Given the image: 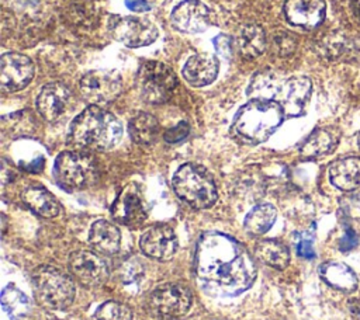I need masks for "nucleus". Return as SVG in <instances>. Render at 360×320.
<instances>
[{
  "label": "nucleus",
  "instance_id": "obj_17",
  "mask_svg": "<svg viewBox=\"0 0 360 320\" xmlns=\"http://www.w3.org/2000/svg\"><path fill=\"white\" fill-rule=\"evenodd\" d=\"M325 0H287L284 4L285 18L301 28H315L325 18Z\"/></svg>",
  "mask_w": 360,
  "mask_h": 320
},
{
  "label": "nucleus",
  "instance_id": "obj_3",
  "mask_svg": "<svg viewBox=\"0 0 360 320\" xmlns=\"http://www.w3.org/2000/svg\"><path fill=\"white\" fill-rule=\"evenodd\" d=\"M122 126L111 112L90 105L82 111L70 124L69 139L82 149L108 150L121 139Z\"/></svg>",
  "mask_w": 360,
  "mask_h": 320
},
{
  "label": "nucleus",
  "instance_id": "obj_7",
  "mask_svg": "<svg viewBox=\"0 0 360 320\" xmlns=\"http://www.w3.org/2000/svg\"><path fill=\"white\" fill-rule=\"evenodd\" d=\"M56 181L66 189H83L98 177L96 160L84 152H62L53 164Z\"/></svg>",
  "mask_w": 360,
  "mask_h": 320
},
{
  "label": "nucleus",
  "instance_id": "obj_31",
  "mask_svg": "<svg viewBox=\"0 0 360 320\" xmlns=\"http://www.w3.org/2000/svg\"><path fill=\"white\" fill-rule=\"evenodd\" d=\"M270 51L277 56H290L297 48V39L287 31H277L271 35Z\"/></svg>",
  "mask_w": 360,
  "mask_h": 320
},
{
  "label": "nucleus",
  "instance_id": "obj_10",
  "mask_svg": "<svg viewBox=\"0 0 360 320\" xmlns=\"http://www.w3.org/2000/svg\"><path fill=\"white\" fill-rule=\"evenodd\" d=\"M79 88L91 105L105 104L118 97L122 90V80L115 70H91L80 79Z\"/></svg>",
  "mask_w": 360,
  "mask_h": 320
},
{
  "label": "nucleus",
  "instance_id": "obj_11",
  "mask_svg": "<svg viewBox=\"0 0 360 320\" xmlns=\"http://www.w3.org/2000/svg\"><path fill=\"white\" fill-rule=\"evenodd\" d=\"M193 302L190 289L180 284H166L155 289L150 295V307L165 317L184 316Z\"/></svg>",
  "mask_w": 360,
  "mask_h": 320
},
{
  "label": "nucleus",
  "instance_id": "obj_28",
  "mask_svg": "<svg viewBox=\"0 0 360 320\" xmlns=\"http://www.w3.org/2000/svg\"><path fill=\"white\" fill-rule=\"evenodd\" d=\"M277 216L276 208L270 204H262L255 206L245 218V230L253 236L266 233L274 223Z\"/></svg>",
  "mask_w": 360,
  "mask_h": 320
},
{
  "label": "nucleus",
  "instance_id": "obj_22",
  "mask_svg": "<svg viewBox=\"0 0 360 320\" xmlns=\"http://www.w3.org/2000/svg\"><path fill=\"white\" fill-rule=\"evenodd\" d=\"M89 243L97 253L111 255L120 250L121 233L115 225L107 220H97L90 229Z\"/></svg>",
  "mask_w": 360,
  "mask_h": 320
},
{
  "label": "nucleus",
  "instance_id": "obj_29",
  "mask_svg": "<svg viewBox=\"0 0 360 320\" xmlns=\"http://www.w3.org/2000/svg\"><path fill=\"white\" fill-rule=\"evenodd\" d=\"M1 306L11 319H21L30 310L28 298L14 285H8L1 292Z\"/></svg>",
  "mask_w": 360,
  "mask_h": 320
},
{
  "label": "nucleus",
  "instance_id": "obj_32",
  "mask_svg": "<svg viewBox=\"0 0 360 320\" xmlns=\"http://www.w3.org/2000/svg\"><path fill=\"white\" fill-rule=\"evenodd\" d=\"M141 274H142V267L135 258H129V260L124 261L120 267V271H118V275H120L121 281L125 282V284H129V282L135 281Z\"/></svg>",
  "mask_w": 360,
  "mask_h": 320
},
{
  "label": "nucleus",
  "instance_id": "obj_4",
  "mask_svg": "<svg viewBox=\"0 0 360 320\" xmlns=\"http://www.w3.org/2000/svg\"><path fill=\"white\" fill-rule=\"evenodd\" d=\"M283 107L270 100H250L239 108L232 122V133L246 143H262L281 125Z\"/></svg>",
  "mask_w": 360,
  "mask_h": 320
},
{
  "label": "nucleus",
  "instance_id": "obj_19",
  "mask_svg": "<svg viewBox=\"0 0 360 320\" xmlns=\"http://www.w3.org/2000/svg\"><path fill=\"white\" fill-rule=\"evenodd\" d=\"M112 218L127 226L139 225L145 219V209L138 192L128 187L125 188L111 205Z\"/></svg>",
  "mask_w": 360,
  "mask_h": 320
},
{
  "label": "nucleus",
  "instance_id": "obj_2",
  "mask_svg": "<svg viewBox=\"0 0 360 320\" xmlns=\"http://www.w3.org/2000/svg\"><path fill=\"white\" fill-rule=\"evenodd\" d=\"M311 80L305 76L283 79L276 72L263 70L253 76L246 94L250 100L278 102L287 116L301 115L311 95Z\"/></svg>",
  "mask_w": 360,
  "mask_h": 320
},
{
  "label": "nucleus",
  "instance_id": "obj_27",
  "mask_svg": "<svg viewBox=\"0 0 360 320\" xmlns=\"http://www.w3.org/2000/svg\"><path fill=\"white\" fill-rule=\"evenodd\" d=\"M128 132L134 142L139 145H152L159 133L156 118L148 112H138L128 124Z\"/></svg>",
  "mask_w": 360,
  "mask_h": 320
},
{
  "label": "nucleus",
  "instance_id": "obj_12",
  "mask_svg": "<svg viewBox=\"0 0 360 320\" xmlns=\"http://www.w3.org/2000/svg\"><path fill=\"white\" fill-rule=\"evenodd\" d=\"M69 269L79 284L86 288L101 286L108 278L105 261L96 253L76 251L69 258Z\"/></svg>",
  "mask_w": 360,
  "mask_h": 320
},
{
  "label": "nucleus",
  "instance_id": "obj_25",
  "mask_svg": "<svg viewBox=\"0 0 360 320\" xmlns=\"http://www.w3.org/2000/svg\"><path fill=\"white\" fill-rule=\"evenodd\" d=\"M255 254L263 264L276 269H284L290 262V251L287 246L274 239L259 240L255 244Z\"/></svg>",
  "mask_w": 360,
  "mask_h": 320
},
{
  "label": "nucleus",
  "instance_id": "obj_16",
  "mask_svg": "<svg viewBox=\"0 0 360 320\" xmlns=\"http://www.w3.org/2000/svg\"><path fill=\"white\" fill-rule=\"evenodd\" d=\"M72 93L63 83L55 81L42 87L37 98V109L41 116L49 122L59 119L70 102Z\"/></svg>",
  "mask_w": 360,
  "mask_h": 320
},
{
  "label": "nucleus",
  "instance_id": "obj_13",
  "mask_svg": "<svg viewBox=\"0 0 360 320\" xmlns=\"http://www.w3.org/2000/svg\"><path fill=\"white\" fill-rule=\"evenodd\" d=\"M35 67L31 59L17 52H7L0 59V84L4 91H18L34 77Z\"/></svg>",
  "mask_w": 360,
  "mask_h": 320
},
{
  "label": "nucleus",
  "instance_id": "obj_36",
  "mask_svg": "<svg viewBox=\"0 0 360 320\" xmlns=\"http://www.w3.org/2000/svg\"><path fill=\"white\" fill-rule=\"evenodd\" d=\"M297 253L304 258H314L315 251H314L312 241L309 239H300L297 243Z\"/></svg>",
  "mask_w": 360,
  "mask_h": 320
},
{
  "label": "nucleus",
  "instance_id": "obj_40",
  "mask_svg": "<svg viewBox=\"0 0 360 320\" xmlns=\"http://www.w3.org/2000/svg\"><path fill=\"white\" fill-rule=\"evenodd\" d=\"M359 146H360V133H359Z\"/></svg>",
  "mask_w": 360,
  "mask_h": 320
},
{
  "label": "nucleus",
  "instance_id": "obj_8",
  "mask_svg": "<svg viewBox=\"0 0 360 320\" xmlns=\"http://www.w3.org/2000/svg\"><path fill=\"white\" fill-rule=\"evenodd\" d=\"M136 81L142 98L150 104L166 102L177 86L173 70L165 63L155 60L146 62L139 67Z\"/></svg>",
  "mask_w": 360,
  "mask_h": 320
},
{
  "label": "nucleus",
  "instance_id": "obj_34",
  "mask_svg": "<svg viewBox=\"0 0 360 320\" xmlns=\"http://www.w3.org/2000/svg\"><path fill=\"white\" fill-rule=\"evenodd\" d=\"M214 46L218 52V55H221L222 58H229L232 53V44H231V38L226 35H218L214 39Z\"/></svg>",
  "mask_w": 360,
  "mask_h": 320
},
{
  "label": "nucleus",
  "instance_id": "obj_24",
  "mask_svg": "<svg viewBox=\"0 0 360 320\" xmlns=\"http://www.w3.org/2000/svg\"><path fill=\"white\" fill-rule=\"evenodd\" d=\"M24 204L44 218H55L59 213V202L56 198L42 187H28L21 195Z\"/></svg>",
  "mask_w": 360,
  "mask_h": 320
},
{
  "label": "nucleus",
  "instance_id": "obj_35",
  "mask_svg": "<svg viewBox=\"0 0 360 320\" xmlns=\"http://www.w3.org/2000/svg\"><path fill=\"white\" fill-rule=\"evenodd\" d=\"M356 246H357V236H356L354 230H353L350 226H347L346 230H345L343 237L340 239L339 248H340V251L346 253V251L353 250Z\"/></svg>",
  "mask_w": 360,
  "mask_h": 320
},
{
  "label": "nucleus",
  "instance_id": "obj_23",
  "mask_svg": "<svg viewBox=\"0 0 360 320\" xmlns=\"http://www.w3.org/2000/svg\"><path fill=\"white\" fill-rule=\"evenodd\" d=\"M338 143V135L329 128L315 129L301 145L300 154L304 159H315L330 153Z\"/></svg>",
  "mask_w": 360,
  "mask_h": 320
},
{
  "label": "nucleus",
  "instance_id": "obj_20",
  "mask_svg": "<svg viewBox=\"0 0 360 320\" xmlns=\"http://www.w3.org/2000/svg\"><path fill=\"white\" fill-rule=\"evenodd\" d=\"M330 182L343 191L354 189L360 185V157L349 156L335 160L329 167Z\"/></svg>",
  "mask_w": 360,
  "mask_h": 320
},
{
  "label": "nucleus",
  "instance_id": "obj_5",
  "mask_svg": "<svg viewBox=\"0 0 360 320\" xmlns=\"http://www.w3.org/2000/svg\"><path fill=\"white\" fill-rule=\"evenodd\" d=\"M176 194L195 209H207L217 201V185L212 175L201 166L186 163L173 175Z\"/></svg>",
  "mask_w": 360,
  "mask_h": 320
},
{
  "label": "nucleus",
  "instance_id": "obj_15",
  "mask_svg": "<svg viewBox=\"0 0 360 320\" xmlns=\"http://www.w3.org/2000/svg\"><path fill=\"white\" fill-rule=\"evenodd\" d=\"M139 246L148 257L166 261L172 258L177 250V237L172 227L155 225L141 236Z\"/></svg>",
  "mask_w": 360,
  "mask_h": 320
},
{
  "label": "nucleus",
  "instance_id": "obj_18",
  "mask_svg": "<svg viewBox=\"0 0 360 320\" xmlns=\"http://www.w3.org/2000/svg\"><path fill=\"white\" fill-rule=\"evenodd\" d=\"M219 72L218 59L212 55H194L188 58L183 67L184 80L194 86L202 87L211 84Z\"/></svg>",
  "mask_w": 360,
  "mask_h": 320
},
{
  "label": "nucleus",
  "instance_id": "obj_38",
  "mask_svg": "<svg viewBox=\"0 0 360 320\" xmlns=\"http://www.w3.org/2000/svg\"><path fill=\"white\" fill-rule=\"evenodd\" d=\"M350 8L353 11V15L360 22V0H350Z\"/></svg>",
  "mask_w": 360,
  "mask_h": 320
},
{
  "label": "nucleus",
  "instance_id": "obj_30",
  "mask_svg": "<svg viewBox=\"0 0 360 320\" xmlns=\"http://www.w3.org/2000/svg\"><path fill=\"white\" fill-rule=\"evenodd\" d=\"M97 320H132V312L120 302H105L98 306L94 313Z\"/></svg>",
  "mask_w": 360,
  "mask_h": 320
},
{
  "label": "nucleus",
  "instance_id": "obj_39",
  "mask_svg": "<svg viewBox=\"0 0 360 320\" xmlns=\"http://www.w3.org/2000/svg\"><path fill=\"white\" fill-rule=\"evenodd\" d=\"M42 164H44V160L42 157H39L37 161H32L30 166H27L25 168L30 170V171H39L42 168Z\"/></svg>",
  "mask_w": 360,
  "mask_h": 320
},
{
  "label": "nucleus",
  "instance_id": "obj_1",
  "mask_svg": "<svg viewBox=\"0 0 360 320\" xmlns=\"http://www.w3.org/2000/svg\"><path fill=\"white\" fill-rule=\"evenodd\" d=\"M194 268L210 292L225 296L245 292L256 279V264L248 250L233 237L219 232H208L200 237Z\"/></svg>",
  "mask_w": 360,
  "mask_h": 320
},
{
  "label": "nucleus",
  "instance_id": "obj_33",
  "mask_svg": "<svg viewBox=\"0 0 360 320\" xmlns=\"http://www.w3.org/2000/svg\"><path fill=\"white\" fill-rule=\"evenodd\" d=\"M188 132H190V126H188L187 122L183 121V122L177 124L176 126H173V128H170V129H167V131L165 132V140H166L167 143H177V142H181L183 139L187 138Z\"/></svg>",
  "mask_w": 360,
  "mask_h": 320
},
{
  "label": "nucleus",
  "instance_id": "obj_26",
  "mask_svg": "<svg viewBox=\"0 0 360 320\" xmlns=\"http://www.w3.org/2000/svg\"><path fill=\"white\" fill-rule=\"evenodd\" d=\"M321 276L333 288L343 292H352L357 286L354 271L342 262H325L321 269Z\"/></svg>",
  "mask_w": 360,
  "mask_h": 320
},
{
  "label": "nucleus",
  "instance_id": "obj_9",
  "mask_svg": "<svg viewBox=\"0 0 360 320\" xmlns=\"http://www.w3.org/2000/svg\"><path fill=\"white\" fill-rule=\"evenodd\" d=\"M111 36L128 48L150 45L159 35V29L148 20L134 15H112L108 21Z\"/></svg>",
  "mask_w": 360,
  "mask_h": 320
},
{
  "label": "nucleus",
  "instance_id": "obj_21",
  "mask_svg": "<svg viewBox=\"0 0 360 320\" xmlns=\"http://www.w3.org/2000/svg\"><path fill=\"white\" fill-rule=\"evenodd\" d=\"M267 39L264 29L257 24H243L238 28L235 45L238 52L245 59H255L260 56L266 48Z\"/></svg>",
  "mask_w": 360,
  "mask_h": 320
},
{
  "label": "nucleus",
  "instance_id": "obj_6",
  "mask_svg": "<svg viewBox=\"0 0 360 320\" xmlns=\"http://www.w3.org/2000/svg\"><path fill=\"white\" fill-rule=\"evenodd\" d=\"M34 295L38 303L48 309L62 310L72 305L75 299V285L60 269L42 265L32 272Z\"/></svg>",
  "mask_w": 360,
  "mask_h": 320
},
{
  "label": "nucleus",
  "instance_id": "obj_37",
  "mask_svg": "<svg viewBox=\"0 0 360 320\" xmlns=\"http://www.w3.org/2000/svg\"><path fill=\"white\" fill-rule=\"evenodd\" d=\"M125 4L129 10L136 11V13L148 11L150 8V6L145 0H125Z\"/></svg>",
  "mask_w": 360,
  "mask_h": 320
},
{
  "label": "nucleus",
  "instance_id": "obj_14",
  "mask_svg": "<svg viewBox=\"0 0 360 320\" xmlns=\"http://www.w3.org/2000/svg\"><path fill=\"white\" fill-rule=\"evenodd\" d=\"M170 21L179 31L201 32L211 24V11L200 0H184L173 8Z\"/></svg>",
  "mask_w": 360,
  "mask_h": 320
}]
</instances>
